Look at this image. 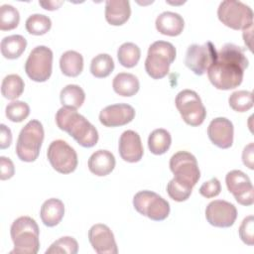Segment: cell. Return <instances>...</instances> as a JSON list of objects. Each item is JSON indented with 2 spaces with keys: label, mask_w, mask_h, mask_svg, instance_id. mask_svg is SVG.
Returning a JSON list of instances; mask_svg holds the SVG:
<instances>
[{
  "label": "cell",
  "mask_w": 254,
  "mask_h": 254,
  "mask_svg": "<svg viewBox=\"0 0 254 254\" xmlns=\"http://www.w3.org/2000/svg\"><path fill=\"white\" fill-rule=\"evenodd\" d=\"M226 187L236 201L245 206L254 202V189L249 177L240 170H232L225 177Z\"/></svg>",
  "instance_id": "cell-13"
},
{
  "label": "cell",
  "mask_w": 254,
  "mask_h": 254,
  "mask_svg": "<svg viewBox=\"0 0 254 254\" xmlns=\"http://www.w3.org/2000/svg\"><path fill=\"white\" fill-rule=\"evenodd\" d=\"M25 83L22 77L18 74L6 75L1 83V93L3 97L9 100H15L20 97L24 91Z\"/></svg>",
  "instance_id": "cell-28"
},
{
  "label": "cell",
  "mask_w": 254,
  "mask_h": 254,
  "mask_svg": "<svg viewBox=\"0 0 254 254\" xmlns=\"http://www.w3.org/2000/svg\"><path fill=\"white\" fill-rule=\"evenodd\" d=\"M27 47V40L21 35H11L2 39L1 54L5 59L15 60L22 56Z\"/></svg>",
  "instance_id": "cell-24"
},
{
  "label": "cell",
  "mask_w": 254,
  "mask_h": 254,
  "mask_svg": "<svg viewBox=\"0 0 254 254\" xmlns=\"http://www.w3.org/2000/svg\"><path fill=\"white\" fill-rule=\"evenodd\" d=\"M12 143V132L5 124L0 125V149L4 150L10 147Z\"/></svg>",
  "instance_id": "cell-41"
},
{
  "label": "cell",
  "mask_w": 254,
  "mask_h": 254,
  "mask_svg": "<svg viewBox=\"0 0 254 254\" xmlns=\"http://www.w3.org/2000/svg\"><path fill=\"white\" fill-rule=\"evenodd\" d=\"M44 127L36 119L30 120L20 131L16 143V154L18 158L27 163L38 159L44 141Z\"/></svg>",
  "instance_id": "cell-5"
},
{
  "label": "cell",
  "mask_w": 254,
  "mask_h": 254,
  "mask_svg": "<svg viewBox=\"0 0 254 254\" xmlns=\"http://www.w3.org/2000/svg\"><path fill=\"white\" fill-rule=\"evenodd\" d=\"M217 17L223 25L233 30H245L253 26L252 9L240 1H222L217 9Z\"/></svg>",
  "instance_id": "cell-6"
},
{
  "label": "cell",
  "mask_w": 254,
  "mask_h": 254,
  "mask_svg": "<svg viewBox=\"0 0 254 254\" xmlns=\"http://www.w3.org/2000/svg\"><path fill=\"white\" fill-rule=\"evenodd\" d=\"M19 11L12 5L4 4L0 7V30L11 31L19 25Z\"/></svg>",
  "instance_id": "cell-33"
},
{
  "label": "cell",
  "mask_w": 254,
  "mask_h": 254,
  "mask_svg": "<svg viewBox=\"0 0 254 254\" xmlns=\"http://www.w3.org/2000/svg\"><path fill=\"white\" fill-rule=\"evenodd\" d=\"M60 99L64 107L76 110L83 104L85 100V93L79 85L68 84L62 89Z\"/></svg>",
  "instance_id": "cell-26"
},
{
  "label": "cell",
  "mask_w": 254,
  "mask_h": 254,
  "mask_svg": "<svg viewBox=\"0 0 254 254\" xmlns=\"http://www.w3.org/2000/svg\"><path fill=\"white\" fill-rule=\"evenodd\" d=\"M177 56L176 48L166 41H156L148 49L145 70L154 79L165 77Z\"/></svg>",
  "instance_id": "cell-4"
},
{
  "label": "cell",
  "mask_w": 254,
  "mask_h": 254,
  "mask_svg": "<svg viewBox=\"0 0 254 254\" xmlns=\"http://www.w3.org/2000/svg\"><path fill=\"white\" fill-rule=\"evenodd\" d=\"M5 114L10 121L19 123L29 116L30 107L24 101L13 100L12 102L7 104L5 108Z\"/></svg>",
  "instance_id": "cell-35"
},
{
  "label": "cell",
  "mask_w": 254,
  "mask_h": 254,
  "mask_svg": "<svg viewBox=\"0 0 254 254\" xmlns=\"http://www.w3.org/2000/svg\"><path fill=\"white\" fill-rule=\"evenodd\" d=\"M170 170L177 181L190 188H193L200 179L196 158L187 151H179L171 157Z\"/></svg>",
  "instance_id": "cell-10"
},
{
  "label": "cell",
  "mask_w": 254,
  "mask_h": 254,
  "mask_svg": "<svg viewBox=\"0 0 254 254\" xmlns=\"http://www.w3.org/2000/svg\"><path fill=\"white\" fill-rule=\"evenodd\" d=\"M155 25L157 31L162 35L176 37L182 34L185 27V21L180 14L166 11L157 17Z\"/></svg>",
  "instance_id": "cell-19"
},
{
  "label": "cell",
  "mask_w": 254,
  "mask_h": 254,
  "mask_svg": "<svg viewBox=\"0 0 254 254\" xmlns=\"http://www.w3.org/2000/svg\"><path fill=\"white\" fill-rule=\"evenodd\" d=\"M207 135L212 144L220 149H228L233 144V124L225 117L214 118L207 127Z\"/></svg>",
  "instance_id": "cell-17"
},
{
  "label": "cell",
  "mask_w": 254,
  "mask_h": 254,
  "mask_svg": "<svg viewBox=\"0 0 254 254\" xmlns=\"http://www.w3.org/2000/svg\"><path fill=\"white\" fill-rule=\"evenodd\" d=\"M205 218L207 222L220 228L230 227L237 218V209L234 204L222 199L210 201L205 208Z\"/></svg>",
  "instance_id": "cell-14"
},
{
  "label": "cell",
  "mask_w": 254,
  "mask_h": 254,
  "mask_svg": "<svg viewBox=\"0 0 254 254\" xmlns=\"http://www.w3.org/2000/svg\"><path fill=\"white\" fill-rule=\"evenodd\" d=\"M172 136L169 131L163 128L155 129L148 138V148L154 155H163L171 147Z\"/></svg>",
  "instance_id": "cell-27"
},
{
  "label": "cell",
  "mask_w": 254,
  "mask_h": 254,
  "mask_svg": "<svg viewBox=\"0 0 254 254\" xmlns=\"http://www.w3.org/2000/svg\"><path fill=\"white\" fill-rule=\"evenodd\" d=\"M114 69V62L108 54L95 56L90 63V72L97 78L107 77Z\"/></svg>",
  "instance_id": "cell-30"
},
{
  "label": "cell",
  "mask_w": 254,
  "mask_h": 254,
  "mask_svg": "<svg viewBox=\"0 0 254 254\" xmlns=\"http://www.w3.org/2000/svg\"><path fill=\"white\" fill-rule=\"evenodd\" d=\"M78 251L77 241L70 236H64L56 240L46 250V254H76Z\"/></svg>",
  "instance_id": "cell-34"
},
{
  "label": "cell",
  "mask_w": 254,
  "mask_h": 254,
  "mask_svg": "<svg viewBox=\"0 0 254 254\" xmlns=\"http://www.w3.org/2000/svg\"><path fill=\"white\" fill-rule=\"evenodd\" d=\"M131 16L130 3L127 0H107L105 2V20L112 26L125 24Z\"/></svg>",
  "instance_id": "cell-20"
},
{
  "label": "cell",
  "mask_w": 254,
  "mask_h": 254,
  "mask_svg": "<svg viewBox=\"0 0 254 254\" xmlns=\"http://www.w3.org/2000/svg\"><path fill=\"white\" fill-rule=\"evenodd\" d=\"M217 58V51L211 42L203 45L192 44L186 53L185 64L196 75H202L214 64Z\"/></svg>",
  "instance_id": "cell-12"
},
{
  "label": "cell",
  "mask_w": 254,
  "mask_h": 254,
  "mask_svg": "<svg viewBox=\"0 0 254 254\" xmlns=\"http://www.w3.org/2000/svg\"><path fill=\"white\" fill-rule=\"evenodd\" d=\"M229 106L236 112H246L253 106V93L248 90H237L228 98Z\"/></svg>",
  "instance_id": "cell-32"
},
{
  "label": "cell",
  "mask_w": 254,
  "mask_h": 254,
  "mask_svg": "<svg viewBox=\"0 0 254 254\" xmlns=\"http://www.w3.org/2000/svg\"><path fill=\"white\" fill-rule=\"evenodd\" d=\"M118 151L120 157L128 163L139 162L144 154L140 135L133 130L124 131L118 143Z\"/></svg>",
  "instance_id": "cell-18"
},
{
  "label": "cell",
  "mask_w": 254,
  "mask_h": 254,
  "mask_svg": "<svg viewBox=\"0 0 254 254\" xmlns=\"http://www.w3.org/2000/svg\"><path fill=\"white\" fill-rule=\"evenodd\" d=\"M135 117V109L127 103L111 104L99 113V121L105 127H118L130 123Z\"/></svg>",
  "instance_id": "cell-16"
},
{
  "label": "cell",
  "mask_w": 254,
  "mask_h": 254,
  "mask_svg": "<svg viewBox=\"0 0 254 254\" xmlns=\"http://www.w3.org/2000/svg\"><path fill=\"white\" fill-rule=\"evenodd\" d=\"M221 191V185L218 179L212 178L211 180L203 183L199 188V193L206 198L217 196Z\"/></svg>",
  "instance_id": "cell-38"
},
{
  "label": "cell",
  "mask_w": 254,
  "mask_h": 254,
  "mask_svg": "<svg viewBox=\"0 0 254 254\" xmlns=\"http://www.w3.org/2000/svg\"><path fill=\"white\" fill-rule=\"evenodd\" d=\"M14 248L10 253L36 254L40 249V229L35 219L30 216L16 218L10 228Z\"/></svg>",
  "instance_id": "cell-3"
},
{
  "label": "cell",
  "mask_w": 254,
  "mask_h": 254,
  "mask_svg": "<svg viewBox=\"0 0 254 254\" xmlns=\"http://www.w3.org/2000/svg\"><path fill=\"white\" fill-rule=\"evenodd\" d=\"M175 104L188 125L196 127L203 123L206 117V109L195 91L191 89L180 91L176 96Z\"/></svg>",
  "instance_id": "cell-7"
},
{
  "label": "cell",
  "mask_w": 254,
  "mask_h": 254,
  "mask_svg": "<svg viewBox=\"0 0 254 254\" xmlns=\"http://www.w3.org/2000/svg\"><path fill=\"white\" fill-rule=\"evenodd\" d=\"M60 67L62 72L69 77L79 75L83 69V58L81 54L75 51L64 52L60 59Z\"/></svg>",
  "instance_id": "cell-25"
},
{
  "label": "cell",
  "mask_w": 254,
  "mask_h": 254,
  "mask_svg": "<svg viewBox=\"0 0 254 254\" xmlns=\"http://www.w3.org/2000/svg\"><path fill=\"white\" fill-rule=\"evenodd\" d=\"M239 237L241 240L249 245L252 246L254 244V217L253 215H248L243 219L239 226Z\"/></svg>",
  "instance_id": "cell-37"
},
{
  "label": "cell",
  "mask_w": 254,
  "mask_h": 254,
  "mask_svg": "<svg viewBox=\"0 0 254 254\" xmlns=\"http://www.w3.org/2000/svg\"><path fill=\"white\" fill-rule=\"evenodd\" d=\"M15 174V167L13 162L4 156L0 157V179L2 181L11 179Z\"/></svg>",
  "instance_id": "cell-39"
},
{
  "label": "cell",
  "mask_w": 254,
  "mask_h": 254,
  "mask_svg": "<svg viewBox=\"0 0 254 254\" xmlns=\"http://www.w3.org/2000/svg\"><path fill=\"white\" fill-rule=\"evenodd\" d=\"M192 191V188L188 187L187 185L177 181L173 178L167 185V192L169 196L175 201H185L187 200Z\"/></svg>",
  "instance_id": "cell-36"
},
{
  "label": "cell",
  "mask_w": 254,
  "mask_h": 254,
  "mask_svg": "<svg viewBox=\"0 0 254 254\" xmlns=\"http://www.w3.org/2000/svg\"><path fill=\"white\" fill-rule=\"evenodd\" d=\"M48 160L58 173L67 175L75 171L77 167V154L74 149L64 140L53 141L47 151Z\"/></svg>",
  "instance_id": "cell-11"
},
{
  "label": "cell",
  "mask_w": 254,
  "mask_h": 254,
  "mask_svg": "<svg viewBox=\"0 0 254 254\" xmlns=\"http://www.w3.org/2000/svg\"><path fill=\"white\" fill-rule=\"evenodd\" d=\"M248 64L244 50L235 44L227 43L217 52L216 61L208 68V79L217 89H233L242 83Z\"/></svg>",
  "instance_id": "cell-1"
},
{
  "label": "cell",
  "mask_w": 254,
  "mask_h": 254,
  "mask_svg": "<svg viewBox=\"0 0 254 254\" xmlns=\"http://www.w3.org/2000/svg\"><path fill=\"white\" fill-rule=\"evenodd\" d=\"M115 157L108 150H97L88 159L89 171L98 177L109 175L115 168Z\"/></svg>",
  "instance_id": "cell-21"
},
{
  "label": "cell",
  "mask_w": 254,
  "mask_h": 254,
  "mask_svg": "<svg viewBox=\"0 0 254 254\" xmlns=\"http://www.w3.org/2000/svg\"><path fill=\"white\" fill-rule=\"evenodd\" d=\"M39 4L46 10L54 11L59 9L64 4V1H40Z\"/></svg>",
  "instance_id": "cell-42"
},
{
  "label": "cell",
  "mask_w": 254,
  "mask_h": 254,
  "mask_svg": "<svg viewBox=\"0 0 254 254\" xmlns=\"http://www.w3.org/2000/svg\"><path fill=\"white\" fill-rule=\"evenodd\" d=\"M112 87L118 95L131 97L139 91L140 82L134 74L129 72H120L113 78Z\"/></svg>",
  "instance_id": "cell-23"
},
{
  "label": "cell",
  "mask_w": 254,
  "mask_h": 254,
  "mask_svg": "<svg viewBox=\"0 0 254 254\" xmlns=\"http://www.w3.org/2000/svg\"><path fill=\"white\" fill-rule=\"evenodd\" d=\"M25 27L29 34L34 36H42L51 30L52 21L46 15L33 14L26 20Z\"/></svg>",
  "instance_id": "cell-31"
},
{
  "label": "cell",
  "mask_w": 254,
  "mask_h": 254,
  "mask_svg": "<svg viewBox=\"0 0 254 254\" xmlns=\"http://www.w3.org/2000/svg\"><path fill=\"white\" fill-rule=\"evenodd\" d=\"M58 127L72 137L81 147L91 148L98 141L97 129L76 110L62 107L56 113Z\"/></svg>",
  "instance_id": "cell-2"
},
{
  "label": "cell",
  "mask_w": 254,
  "mask_h": 254,
  "mask_svg": "<svg viewBox=\"0 0 254 254\" xmlns=\"http://www.w3.org/2000/svg\"><path fill=\"white\" fill-rule=\"evenodd\" d=\"M88 240L98 254H116L118 252L114 234L105 224L92 225L88 230Z\"/></svg>",
  "instance_id": "cell-15"
},
{
  "label": "cell",
  "mask_w": 254,
  "mask_h": 254,
  "mask_svg": "<svg viewBox=\"0 0 254 254\" xmlns=\"http://www.w3.org/2000/svg\"><path fill=\"white\" fill-rule=\"evenodd\" d=\"M252 31H253V26L248 28V29H245L243 30V40H244V43L245 45L247 46V48L252 51V47H251V39H252Z\"/></svg>",
  "instance_id": "cell-43"
},
{
  "label": "cell",
  "mask_w": 254,
  "mask_h": 254,
  "mask_svg": "<svg viewBox=\"0 0 254 254\" xmlns=\"http://www.w3.org/2000/svg\"><path fill=\"white\" fill-rule=\"evenodd\" d=\"M141 58V50L134 43H124L117 51V59L119 64L127 68L134 67Z\"/></svg>",
  "instance_id": "cell-29"
},
{
  "label": "cell",
  "mask_w": 254,
  "mask_h": 254,
  "mask_svg": "<svg viewBox=\"0 0 254 254\" xmlns=\"http://www.w3.org/2000/svg\"><path fill=\"white\" fill-rule=\"evenodd\" d=\"M242 162L248 167L250 170L254 169V145L253 143H249L244 147L242 152Z\"/></svg>",
  "instance_id": "cell-40"
},
{
  "label": "cell",
  "mask_w": 254,
  "mask_h": 254,
  "mask_svg": "<svg viewBox=\"0 0 254 254\" xmlns=\"http://www.w3.org/2000/svg\"><path fill=\"white\" fill-rule=\"evenodd\" d=\"M53 70V52L46 46L34 48L26 61L25 71L30 79L36 82H45Z\"/></svg>",
  "instance_id": "cell-9"
},
{
  "label": "cell",
  "mask_w": 254,
  "mask_h": 254,
  "mask_svg": "<svg viewBox=\"0 0 254 254\" xmlns=\"http://www.w3.org/2000/svg\"><path fill=\"white\" fill-rule=\"evenodd\" d=\"M134 208L154 221H162L170 214V204L158 193L151 190L138 191L133 197Z\"/></svg>",
  "instance_id": "cell-8"
},
{
  "label": "cell",
  "mask_w": 254,
  "mask_h": 254,
  "mask_svg": "<svg viewBox=\"0 0 254 254\" xmlns=\"http://www.w3.org/2000/svg\"><path fill=\"white\" fill-rule=\"evenodd\" d=\"M64 215V204L59 198H49L41 206L40 216L42 222L48 227L58 225Z\"/></svg>",
  "instance_id": "cell-22"
}]
</instances>
